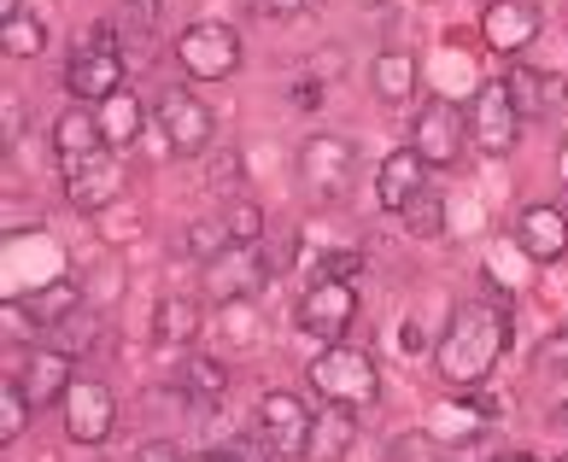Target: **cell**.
I'll return each mask as SVG.
<instances>
[{"label":"cell","mask_w":568,"mask_h":462,"mask_svg":"<svg viewBox=\"0 0 568 462\" xmlns=\"http://www.w3.org/2000/svg\"><path fill=\"white\" fill-rule=\"evenodd\" d=\"M504 346H510V317L498 305L463 299L452 310L446 333H439V346H434V374L457 392L487 387V374L504 363Z\"/></svg>","instance_id":"1"},{"label":"cell","mask_w":568,"mask_h":462,"mask_svg":"<svg viewBox=\"0 0 568 462\" xmlns=\"http://www.w3.org/2000/svg\"><path fill=\"white\" fill-rule=\"evenodd\" d=\"M311 387L323 392V404H341V410H375V404H382V369H375V357L346 346V340L317 351V363H311Z\"/></svg>","instance_id":"2"},{"label":"cell","mask_w":568,"mask_h":462,"mask_svg":"<svg viewBox=\"0 0 568 462\" xmlns=\"http://www.w3.org/2000/svg\"><path fill=\"white\" fill-rule=\"evenodd\" d=\"M153 117H159V135L176 158H200L212 153V135H217V117L212 106L194 94V89H159L153 100Z\"/></svg>","instance_id":"3"},{"label":"cell","mask_w":568,"mask_h":462,"mask_svg":"<svg viewBox=\"0 0 568 462\" xmlns=\"http://www.w3.org/2000/svg\"><path fill=\"white\" fill-rule=\"evenodd\" d=\"M311 428H317V410L305 404L300 392H264L258 398V439L276 462H300L311 456Z\"/></svg>","instance_id":"4"},{"label":"cell","mask_w":568,"mask_h":462,"mask_svg":"<svg viewBox=\"0 0 568 462\" xmlns=\"http://www.w3.org/2000/svg\"><path fill=\"white\" fill-rule=\"evenodd\" d=\"M176 65L194 82H229L241 71V35L217 24V18H200L176 35Z\"/></svg>","instance_id":"5"},{"label":"cell","mask_w":568,"mask_h":462,"mask_svg":"<svg viewBox=\"0 0 568 462\" xmlns=\"http://www.w3.org/2000/svg\"><path fill=\"white\" fill-rule=\"evenodd\" d=\"M357 176V146L352 135H305L300 141V182L317 199H346V187Z\"/></svg>","instance_id":"6"},{"label":"cell","mask_w":568,"mask_h":462,"mask_svg":"<svg viewBox=\"0 0 568 462\" xmlns=\"http://www.w3.org/2000/svg\"><path fill=\"white\" fill-rule=\"evenodd\" d=\"M469 141L480 146L487 158H510L516 141H521V112L504 82H480V94L469 100Z\"/></svg>","instance_id":"7"},{"label":"cell","mask_w":568,"mask_h":462,"mask_svg":"<svg viewBox=\"0 0 568 462\" xmlns=\"http://www.w3.org/2000/svg\"><path fill=\"white\" fill-rule=\"evenodd\" d=\"M410 146L434 164V171H452L463 158V146H469V112H463L457 100H428L410 123Z\"/></svg>","instance_id":"8"},{"label":"cell","mask_w":568,"mask_h":462,"mask_svg":"<svg viewBox=\"0 0 568 462\" xmlns=\"http://www.w3.org/2000/svg\"><path fill=\"white\" fill-rule=\"evenodd\" d=\"M59 410H65V439L71 445H106L112 428H118V398H112L106 381H94V374H77Z\"/></svg>","instance_id":"9"},{"label":"cell","mask_w":568,"mask_h":462,"mask_svg":"<svg viewBox=\"0 0 568 462\" xmlns=\"http://www.w3.org/2000/svg\"><path fill=\"white\" fill-rule=\"evenodd\" d=\"M293 322H300L311 340L341 346L346 328L357 322V292H352V281H311V287L300 292V310H293Z\"/></svg>","instance_id":"10"},{"label":"cell","mask_w":568,"mask_h":462,"mask_svg":"<svg viewBox=\"0 0 568 462\" xmlns=\"http://www.w3.org/2000/svg\"><path fill=\"white\" fill-rule=\"evenodd\" d=\"M539 7L534 0H487L480 7V41H487L493 53L504 59H516V53H528L534 41H539Z\"/></svg>","instance_id":"11"},{"label":"cell","mask_w":568,"mask_h":462,"mask_svg":"<svg viewBox=\"0 0 568 462\" xmlns=\"http://www.w3.org/2000/svg\"><path fill=\"white\" fill-rule=\"evenodd\" d=\"M504 89H510L521 123H545V117H562L568 112V76L545 71V65H510Z\"/></svg>","instance_id":"12"},{"label":"cell","mask_w":568,"mask_h":462,"mask_svg":"<svg viewBox=\"0 0 568 462\" xmlns=\"http://www.w3.org/2000/svg\"><path fill=\"white\" fill-rule=\"evenodd\" d=\"M12 374H18V387H24V398H30L36 410L65 404V392H71V381H77L65 346H36V351H24V363H18Z\"/></svg>","instance_id":"13"},{"label":"cell","mask_w":568,"mask_h":462,"mask_svg":"<svg viewBox=\"0 0 568 462\" xmlns=\"http://www.w3.org/2000/svg\"><path fill=\"white\" fill-rule=\"evenodd\" d=\"M65 89L77 94V106H106L123 89V53H94L77 41L71 65H65Z\"/></svg>","instance_id":"14"},{"label":"cell","mask_w":568,"mask_h":462,"mask_svg":"<svg viewBox=\"0 0 568 462\" xmlns=\"http://www.w3.org/2000/svg\"><path fill=\"white\" fill-rule=\"evenodd\" d=\"M516 246L534 264H557L568 258V212L562 205H521L516 212Z\"/></svg>","instance_id":"15"},{"label":"cell","mask_w":568,"mask_h":462,"mask_svg":"<svg viewBox=\"0 0 568 462\" xmlns=\"http://www.w3.org/2000/svg\"><path fill=\"white\" fill-rule=\"evenodd\" d=\"M264 281H270L264 258L252 246H235V251H223V258L212 264V276H205V299H212V305H235V299H252Z\"/></svg>","instance_id":"16"},{"label":"cell","mask_w":568,"mask_h":462,"mask_svg":"<svg viewBox=\"0 0 568 462\" xmlns=\"http://www.w3.org/2000/svg\"><path fill=\"white\" fill-rule=\"evenodd\" d=\"M423 187H428V158L416 146H398V153L382 158V171H375V205L382 212H405Z\"/></svg>","instance_id":"17"},{"label":"cell","mask_w":568,"mask_h":462,"mask_svg":"<svg viewBox=\"0 0 568 462\" xmlns=\"http://www.w3.org/2000/svg\"><path fill=\"white\" fill-rule=\"evenodd\" d=\"M94 153H106V135H100V112L94 106H65L53 123V158L59 171H77L89 164Z\"/></svg>","instance_id":"18"},{"label":"cell","mask_w":568,"mask_h":462,"mask_svg":"<svg viewBox=\"0 0 568 462\" xmlns=\"http://www.w3.org/2000/svg\"><path fill=\"white\" fill-rule=\"evenodd\" d=\"M118 187H123V171H118L112 146L94 153L89 164H77V171H65V199L77 205V212H106V205L118 199Z\"/></svg>","instance_id":"19"},{"label":"cell","mask_w":568,"mask_h":462,"mask_svg":"<svg viewBox=\"0 0 568 462\" xmlns=\"http://www.w3.org/2000/svg\"><path fill=\"white\" fill-rule=\"evenodd\" d=\"M82 305V287L77 281H48V287H30L24 299H18V317L24 328H65Z\"/></svg>","instance_id":"20"},{"label":"cell","mask_w":568,"mask_h":462,"mask_svg":"<svg viewBox=\"0 0 568 462\" xmlns=\"http://www.w3.org/2000/svg\"><path fill=\"white\" fill-rule=\"evenodd\" d=\"M369 82H375V100H382V106H410L416 100V53H405V48L375 53Z\"/></svg>","instance_id":"21"},{"label":"cell","mask_w":568,"mask_h":462,"mask_svg":"<svg viewBox=\"0 0 568 462\" xmlns=\"http://www.w3.org/2000/svg\"><path fill=\"white\" fill-rule=\"evenodd\" d=\"M94 112H100V135H106L112 153L135 146V141H141V130H146V112H141L135 89H118V94L106 100V106H94Z\"/></svg>","instance_id":"22"},{"label":"cell","mask_w":568,"mask_h":462,"mask_svg":"<svg viewBox=\"0 0 568 462\" xmlns=\"http://www.w3.org/2000/svg\"><path fill=\"white\" fill-rule=\"evenodd\" d=\"M352 439H357V415L341 410V404H328L317 415V428H311V462H341L352 451Z\"/></svg>","instance_id":"23"},{"label":"cell","mask_w":568,"mask_h":462,"mask_svg":"<svg viewBox=\"0 0 568 462\" xmlns=\"http://www.w3.org/2000/svg\"><path fill=\"white\" fill-rule=\"evenodd\" d=\"M200 333V305L194 299H159L153 305V340L159 346H187Z\"/></svg>","instance_id":"24"},{"label":"cell","mask_w":568,"mask_h":462,"mask_svg":"<svg viewBox=\"0 0 568 462\" xmlns=\"http://www.w3.org/2000/svg\"><path fill=\"white\" fill-rule=\"evenodd\" d=\"M398 217H405V228H410L416 240H439V235H446V194H439V187L428 182Z\"/></svg>","instance_id":"25"},{"label":"cell","mask_w":568,"mask_h":462,"mask_svg":"<svg viewBox=\"0 0 568 462\" xmlns=\"http://www.w3.org/2000/svg\"><path fill=\"white\" fill-rule=\"evenodd\" d=\"M223 387H229V369L217 363V357H187L182 363V392L194 398L200 410L212 404V398H223Z\"/></svg>","instance_id":"26"},{"label":"cell","mask_w":568,"mask_h":462,"mask_svg":"<svg viewBox=\"0 0 568 462\" xmlns=\"http://www.w3.org/2000/svg\"><path fill=\"white\" fill-rule=\"evenodd\" d=\"M0 48H7V59H36L41 48H48V24H41L36 12H18L0 24Z\"/></svg>","instance_id":"27"},{"label":"cell","mask_w":568,"mask_h":462,"mask_svg":"<svg viewBox=\"0 0 568 462\" xmlns=\"http://www.w3.org/2000/svg\"><path fill=\"white\" fill-rule=\"evenodd\" d=\"M30 415H36V404L24 398V387H18V374H7V381H0V445H12V439L30 428Z\"/></svg>","instance_id":"28"},{"label":"cell","mask_w":568,"mask_h":462,"mask_svg":"<svg viewBox=\"0 0 568 462\" xmlns=\"http://www.w3.org/2000/svg\"><path fill=\"white\" fill-rule=\"evenodd\" d=\"M187 251H194L200 264H217L223 251H235V235H229V223H194L187 228Z\"/></svg>","instance_id":"29"},{"label":"cell","mask_w":568,"mask_h":462,"mask_svg":"<svg viewBox=\"0 0 568 462\" xmlns=\"http://www.w3.org/2000/svg\"><path fill=\"white\" fill-rule=\"evenodd\" d=\"M223 223H229V235H235V246H258L264 240V205H252V199H235Z\"/></svg>","instance_id":"30"},{"label":"cell","mask_w":568,"mask_h":462,"mask_svg":"<svg viewBox=\"0 0 568 462\" xmlns=\"http://www.w3.org/2000/svg\"><path fill=\"white\" fill-rule=\"evenodd\" d=\"M387 456H393V462H439L428 433H398L393 445H387Z\"/></svg>","instance_id":"31"},{"label":"cell","mask_w":568,"mask_h":462,"mask_svg":"<svg viewBox=\"0 0 568 462\" xmlns=\"http://www.w3.org/2000/svg\"><path fill=\"white\" fill-rule=\"evenodd\" d=\"M534 357H539V369H551V374H568V328L545 333V346H539Z\"/></svg>","instance_id":"32"},{"label":"cell","mask_w":568,"mask_h":462,"mask_svg":"<svg viewBox=\"0 0 568 462\" xmlns=\"http://www.w3.org/2000/svg\"><path fill=\"white\" fill-rule=\"evenodd\" d=\"M159 12H164V0H123V18H130V30H135V35H153Z\"/></svg>","instance_id":"33"},{"label":"cell","mask_w":568,"mask_h":462,"mask_svg":"<svg viewBox=\"0 0 568 462\" xmlns=\"http://www.w3.org/2000/svg\"><path fill=\"white\" fill-rule=\"evenodd\" d=\"M357 276V251H328L323 258V281H352Z\"/></svg>","instance_id":"34"},{"label":"cell","mask_w":568,"mask_h":462,"mask_svg":"<svg viewBox=\"0 0 568 462\" xmlns=\"http://www.w3.org/2000/svg\"><path fill=\"white\" fill-rule=\"evenodd\" d=\"M135 462H182V451L171 445V439H146V445L135 451Z\"/></svg>","instance_id":"35"},{"label":"cell","mask_w":568,"mask_h":462,"mask_svg":"<svg viewBox=\"0 0 568 462\" xmlns=\"http://www.w3.org/2000/svg\"><path fill=\"white\" fill-rule=\"evenodd\" d=\"M311 0H258V12L264 18H293V12H305Z\"/></svg>","instance_id":"36"},{"label":"cell","mask_w":568,"mask_h":462,"mask_svg":"<svg viewBox=\"0 0 568 462\" xmlns=\"http://www.w3.org/2000/svg\"><path fill=\"white\" fill-rule=\"evenodd\" d=\"M235 171H241V164H235V153H217V187H229V182H235Z\"/></svg>","instance_id":"37"},{"label":"cell","mask_w":568,"mask_h":462,"mask_svg":"<svg viewBox=\"0 0 568 462\" xmlns=\"http://www.w3.org/2000/svg\"><path fill=\"white\" fill-rule=\"evenodd\" d=\"M24 12V0H0V24H7V18H18Z\"/></svg>","instance_id":"38"},{"label":"cell","mask_w":568,"mask_h":462,"mask_svg":"<svg viewBox=\"0 0 568 462\" xmlns=\"http://www.w3.org/2000/svg\"><path fill=\"white\" fill-rule=\"evenodd\" d=\"M551 428H568V404H557V410H551Z\"/></svg>","instance_id":"39"},{"label":"cell","mask_w":568,"mask_h":462,"mask_svg":"<svg viewBox=\"0 0 568 462\" xmlns=\"http://www.w3.org/2000/svg\"><path fill=\"white\" fill-rule=\"evenodd\" d=\"M504 462H545V456H534V451H510V456H504Z\"/></svg>","instance_id":"40"},{"label":"cell","mask_w":568,"mask_h":462,"mask_svg":"<svg viewBox=\"0 0 568 462\" xmlns=\"http://www.w3.org/2000/svg\"><path fill=\"white\" fill-rule=\"evenodd\" d=\"M194 462H235V456H217V451H205V456H194Z\"/></svg>","instance_id":"41"},{"label":"cell","mask_w":568,"mask_h":462,"mask_svg":"<svg viewBox=\"0 0 568 462\" xmlns=\"http://www.w3.org/2000/svg\"><path fill=\"white\" fill-rule=\"evenodd\" d=\"M557 462H568V456H557Z\"/></svg>","instance_id":"42"}]
</instances>
